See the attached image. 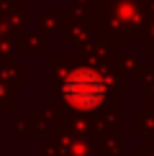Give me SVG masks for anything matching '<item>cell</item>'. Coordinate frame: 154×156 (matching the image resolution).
<instances>
[{
  "label": "cell",
  "mask_w": 154,
  "mask_h": 156,
  "mask_svg": "<svg viewBox=\"0 0 154 156\" xmlns=\"http://www.w3.org/2000/svg\"><path fill=\"white\" fill-rule=\"evenodd\" d=\"M64 97L72 100L75 105L93 108L103 97V82L93 72H77V74H72L67 80V84H64Z\"/></svg>",
  "instance_id": "6da1fadb"
}]
</instances>
